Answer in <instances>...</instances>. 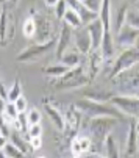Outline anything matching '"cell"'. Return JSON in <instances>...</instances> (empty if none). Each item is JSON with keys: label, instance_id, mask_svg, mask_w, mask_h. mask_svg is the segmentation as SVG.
I'll return each instance as SVG.
<instances>
[{"label": "cell", "instance_id": "cell-48", "mask_svg": "<svg viewBox=\"0 0 139 158\" xmlns=\"http://www.w3.org/2000/svg\"><path fill=\"white\" fill-rule=\"evenodd\" d=\"M80 2H81V0H80Z\"/></svg>", "mask_w": 139, "mask_h": 158}, {"label": "cell", "instance_id": "cell-6", "mask_svg": "<svg viewBox=\"0 0 139 158\" xmlns=\"http://www.w3.org/2000/svg\"><path fill=\"white\" fill-rule=\"evenodd\" d=\"M137 36H139V30L131 28L130 25L124 24V27H121L117 30V36H116V39H117V41H116V42H117L119 46L128 49V47H133L134 44H136Z\"/></svg>", "mask_w": 139, "mask_h": 158}, {"label": "cell", "instance_id": "cell-2", "mask_svg": "<svg viewBox=\"0 0 139 158\" xmlns=\"http://www.w3.org/2000/svg\"><path fill=\"white\" fill-rule=\"evenodd\" d=\"M119 122V119L109 118V116H97V118H91L89 121V130L92 133V138L96 143L103 146V141L108 135L111 133L112 127Z\"/></svg>", "mask_w": 139, "mask_h": 158}, {"label": "cell", "instance_id": "cell-20", "mask_svg": "<svg viewBox=\"0 0 139 158\" xmlns=\"http://www.w3.org/2000/svg\"><path fill=\"white\" fill-rule=\"evenodd\" d=\"M3 119H5V122L8 121V122H14L16 119H17V116H19V111L16 110V106H14V103L13 102H6L5 103V110H3Z\"/></svg>", "mask_w": 139, "mask_h": 158}, {"label": "cell", "instance_id": "cell-32", "mask_svg": "<svg viewBox=\"0 0 139 158\" xmlns=\"http://www.w3.org/2000/svg\"><path fill=\"white\" fill-rule=\"evenodd\" d=\"M27 131H28V136H30V138H35V136H42V127H41V124L28 125ZM28 141H30V139H28Z\"/></svg>", "mask_w": 139, "mask_h": 158}, {"label": "cell", "instance_id": "cell-5", "mask_svg": "<svg viewBox=\"0 0 139 158\" xmlns=\"http://www.w3.org/2000/svg\"><path fill=\"white\" fill-rule=\"evenodd\" d=\"M53 47H55V39L45 41V42H39L38 46H31V47L25 49L22 53H19L16 60L20 61V63H28V61H31V60H36V58L45 55L47 52H50Z\"/></svg>", "mask_w": 139, "mask_h": 158}, {"label": "cell", "instance_id": "cell-31", "mask_svg": "<svg viewBox=\"0 0 139 158\" xmlns=\"http://www.w3.org/2000/svg\"><path fill=\"white\" fill-rule=\"evenodd\" d=\"M53 8H55L56 19H63V16H64V13H66V10H67L69 6H67V3L64 2V0H58V2H56V5H55Z\"/></svg>", "mask_w": 139, "mask_h": 158}, {"label": "cell", "instance_id": "cell-28", "mask_svg": "<svg viewBox=\"0 0 139 158\" xmlns=\"http://www.w3.org/2000/svg\"><path fill=\"white\" fill-rule=\"evenodd\" d=\"M14 125L19 131H27L28 128V122H27V116H25V113H19V116L17 119L14 121Z\"/></svg>", "mask_w": 139, "mask_h": 158}, {"label": "cell", "instance_id": "cell-37", "mask_svg": "<svg viewBox=\"0 0 139 158\" xmlns=\"http://www.w3.org/2000/svg\"><path fill=\"white\" fill-rule=\"evenodd\" d=\"M6 143H8V138L5 136V135H0V150L6 146Z\"/></svg>", "mask_w": 139, "mask_h": 158}, {"label": "cell", "instance_id": "cell-21", "mask_svg": "<svg viewBox=\"0 0 139 158\" xmlns=\"http://www.w3.org/2000/svg\"><path fill=\"white\" fill-rule=\"evenodd\" d=\"M3 150V153L6 155V158H25V153L24 152H20L14 144H11L10 141L6 143V146L2 149Z\"/></svg>", "mask_w": 139, "mask_h": 158}, {"label": "cell", "instance_id": "cell-35", "mask_svg": "<svg viewBox=\"0 0 139 158\" xmlns=\"http://www.w3.org/2000/svg\"><path fill=\"white\" fill-rule=\"evenodd\" d=\"M81 158H106V156H103V155H99V153H94V152H88V153H84Z\"/></svg>", "mask_w": 139, "mask_h": 158}, {"label": "cell", "instance_id": "cell-4", "mask_svg": "<svg viewBox=\"0 0 139 158\" xmlns=\"http://www.w3.org/2000/svg\"><path fill=\"white\" fill-rule=\"evenodd\" d=\"M109 103L114 105L121 113H124V114H127L130 118H139V97L112 96Z\"/></svg>", "mask_w": 139, "mask_h": 158}, {"label": "cell", "instance_id": "cell-3", "mask_svg": "<svg viewBox=\"0 0 139 158\" xmlns=\"http://www.w3.org/2000/svg\"><path fill=\"white\" fill-rule=\"evenodd\" d=\"M139 63V49L136 47H128L125 49L119 58L116 60V63L112 64V71H111V77H117L119 74L128 71L130 67H133L134 64Z\"/></svg>", "mask_w": 139, "mask_h": 158}, {"label": "cell", "instance_id": "cell-1", "mask_svg": "<svg viewBox=\"0 0 139 158\" xmlns=\"http://www.w3.org/2000/svg\"><path fill=\"white\" fill-rule=\"evenodd\" d=\"M81 114H86L89 118H97V116H109V118H116L122 121L124 114L116 108L114 105H111L109 102L103 103V102H94L89 99H81L74 105Z\"/></svg>", "mask_w": 139, "mask_h": 158}, {"label": "cell", "instance_id": "cell-46", "mask_svg": "<svg viewBox=\"0 0 139 158\" xmlns=\"http://www.w3.org/2000/svg\"><path fill=\"white\" fill-rule=\"evenodd\" d=\"M0 13H2V10H0Z\"/></svg>", "mask_w": 139, "mask_h": 158}, {"label": "cell", "instance_id": "cell-26", "mask_svg": "<svg viewBox=\"0 0 139 158\" xmlns=\"http://www.w3.org/2000/svg\"><path fill=\"white\" fill-rule=\"evenodd\" d=\"M24 35L27 36V38H31V36H35V33H36V22L31 19V17H28L25 22H24Z\"/></svg>", "mask_w": 139, "mask_h": 158}, {"label": "cell", "instance_id": "cell-12", "mask_svg": "<svg viewBox=\"0 0 139 158\" xmlns=\"http://www.w3.org/2000/svg\"><path fill=\"white\" fill-rule=\"evenodd\" d=\"M61 20L64 22V24H66L67 27H71V28H74V30H77V28H81V27H83L81 19H80V14H78L74 8H67Z\"/></svg>", "mask_w": 139, "mask_h": 158}, {"label": "cell", "instance_id": "cell-34", "mask_svg": "<svg viewBox=\"0 0 139 158\" xmlns=\"http://www.w3.org/2000/svg\"><path fill=\"white\" fill-rule=\"evenodd\" d=\"M28 144H30V149H31V150H38V149H41V146H42V138H41V136L30 138Z\"/></svg>", "mask_w": 139, "mask_h": 158}, {"label": "cell", "instance_id": "cell-33", "mask_svg": "<svg viewBox=\"0 0 139 158\" xmlns=\"http://www.w3.org/2000/svg\"><path fill=\"white\" fill-rule=\"evenodd\" d=\"M13 103H14V106H16V110H17L19 113H25V111H27L28 103H27V99H25V97H22V96H20V97L16 99Z\"/></svg>", "mask_w": 139, "mask_h": 158}, {"label": "cell", "instance_id": "cell-41", "mask_svg": "<svg viewBox=\"0 0 139 158\" xmlns=\"http://www.w3.org/2000/svg\"><path fill=\"white\" fill-rule=\"evenodd\" d=\"M137 152H139V133H137Z\"/></svg>", "mask_w": 139, "mask_h": 158}, {"label": "cell", "instance_id": "cell-30", "mask_svg": "<svg viewBox=\"0 0 139 158\" xmlns=\"http://www.w3.org/2000/svg\"><path fill=\"white\" fill-rule=\"evenodd\" d=\"M83 6H86L88 10L94 11V13H99L100 10V5H102V0H81Z\"/></svg>", "mask_w": 139, "mask_h": 158}, {"label": "cell", "instance_id": "cell-14", "mask_svg": "<svg viewBox=\"0 0 139 158\" xmlns=\"http://www.w3.org/2000/svg\"><path fill=\"white\" fill-rule=\"evenodd\" d=\"M103 150L106 152V158H121L119 146H117V143H116V139H114V136L111 133L103 141Z\"/></svg>", "mask_w": 139, "mask_h": 158}, {"label": "cell", "instance_id": "cell-17", "mask_svg": "<svg viewBox=\"0 0 139 158\" xmlns=\"http://www.w3.org/2000/svg\"><path fill=\"white\" fill-rule=\"evenodd\" d=\"M91 53V72H92V75H96L97 72H99V69L102 67V63H103V55H102V52H100V49L99 50H91L89 52Z\"/></svg>", "mask_w": 139, "mask_h": 158}, {"label": "cell", "instance_id": "cell-10", "mask_svg": "<svg viewBox=\"0 0 139 158\" xmlns=\"http://www.w3.org/2000/svg\"><path fill=\"white\" fill-rule=\"evenodd\" d=\"M91 147H92V141L88 136H77L71 143V150L74 155H84L91 150Z\"/></svg>", "mask_w": 139, "mask_h": 158}, {"label": "cell", "instance_id": "cell-38", "mask_svg": "<svg viewBox=\"0 0 139 158\" xmlns=\"http://www.w3.org/2000/svg\"><path fill=\"white\" fill-rule=\"evenodd\" d=\"M5 103H6V100L3 97H0V114H2L3 110H5Z\"/></svg>", "mask_w": 139, "mask_h": 158}, {"label": "cell", "instance_id": "cell-43", "mask_svg": "<svg viewBox=\"0 0 139 158\" xmlns=\"http://www.w3.org/2000/svg\"><path fill=\"white\" fill-rule=\"evenodd\" d=\"M0 135H2V127H0Z\"/></svg>", "mask_w": 139, "mask_h": 158}, {"label": "cell", "instance_id": "cell-16", "mask_svg": "<svg viewBox=\"0 0 139 158\" xmlns=\"http://www.w3.org/2000/svg\"><path fill=\"white\" fill-rule=\"evenodd\" d=\"M69 69H71L69 66L59 63V64H50V66H47V67H44L42 72H44L45 75H49V77H56V78H59V77H63Z\"/></svg>", "mask_w": 139, "mask_h": 158}, {"label": "cell", "instance_id": "cell-47", "mask_svg": "<svg viewBox=\"0 0 139 158\" xmlns=\"http://www.w3.org/2000/svg\"><path fill=\"white\" fill-rule=\"evenodd\" d=\"M134 2H137V0H134Z\"/></svg>", "mask_w": 139, "mask_h": 158}, {"label": "cell", "instance_id": "cell-8", "mask_svg": "<svg viewBox=\"0 0 139 158\" xmlns=\"http://www.w3.org/2000/svg\"><path fill=\"white\" fill-rule=\"evenodd\" d=\"M72 28L67 27L64 24V27L61 28V33H59V38L56 39V58L59 60L61 55L64 52H67L69 46H71V41H72Z\"/></svg>", "mask_w": 139, "mask_h": 158}, {"label": "cell", "instance_id": "cell-27", "mask_svg": "<svg viewBox=\"0 0 139 158\" xmlns=\"http://www.w3.org/2000/svg\"><path fill=\"white\" fill-rule=\"evenodd\" d=\"M27 122H28V125H35V124H39L41 122V113H39V110H36V108H33V110H30L28 113H27Z\"/></svg>", "mask_w": 139, "mask_h": 158}, {"label": "cell", "instance_id": "cell-9", "mask_svg": "<svg viewBox=\"0 0 139 158\" xmlns=\"http://www.w3.org/2000/svg\"><path fill=\"white\" fill-rule=\"evenodd\" d=\"M72 38L75 41V46H77L78 52H81L84 55H88L91 52L92 44H91V36H89V33H88L86 28H83V30L81 28H77V31H75V35Z\"/></svg>", "mask_w": 139, "mask_h": 158}, {"label": "cell", "instance_id": "cell-19", "mask_svg": "<svg viewBox=\"0 0 139 158\" xmlns=\"http://www.w3.org/2000/svg\"><path fill=\"white\" fill-rule=\"evenodd\" d=\"M59 61L69 67H75L80 64V55L77 52H64L59 58Z\"/></svg>", "mask_w": 139, "mask_h": 158}, {"label": "cell", "instance_id": "cell-42", "mask_svg": "<svg viewBox=\"0 0 139 158\" xmlns=\"http://www.w3.org/2000/svg\"><path fill=\"white\" fill-rule=\"evenodd\" d=\"M74 158H81V156H80V155H75V156H74Z\"/></svg>", "mask_w": 139, "mask_h": 158}, {"label": "cell", "instance_id": "cell-29", "mask_svg": "<svg viewBox=\"0 0 139 158\" xmlns=\"http://www.w3.org/2000/svg\"><path fill=\"white\" fill-rule=\"evenodd\" d=\"M6 38V10L3 8L0 13V41H5Z\"/></svg>", "mask_w": 139, "mask_h": 158}, {"label": "cell", "instance_id": "cell-24", "mask_svg": "<svg viewBox=\"0 0 139 158\" xmlns=\"http://www.w3.org/2000/svg\"><path fill=\"white\" fill-rule=\"evenodd\" d=\"M11 144H14L20 152H24L25 155H27V152H28V149H30L28 141H27V139H22L17 133H13V135H11Z\"/></svg>", "mask_w": 139, "mask_h": 158}, {"label": "cell", "instance_id": "cell-18", "mask_svg": "<svg viewBox=\"0 0 139 158\" xmlns=\"http://www.w3.org/2000/svg\"><path fill=\"white\" fill-rule=\"evenodd\" d=\"M111 94L109 93H105V91H100V89H96V91H86L84 93V99H89V100H94V102H109L111 100Z\"/></svg>", "mask_w": 139, "mask_h": 158}, {"label": "cell", "instance_id": "cell-15", "mask_svg": "<svg viewBox=\"0 0 139 158\" xmlns=\"http://www.w3.org/2000/svg\"><path fill=\"white\" fill-rule=\"evenodd\" d=\"M137 153V131L134 127V122H131L128 130V139H127V155L134 156Z\"/></svg>", "mask_w": 139, "mask_h": 158}, {"label": "cell", "instance_id": "cell-7", "mask_svg": "<svg viewBox=\"0 0 139 158\" xmlns=\"http://www.w3.org/2000/svg\"><path fill=\"white\" fill-rule=\"evenodd\" d=\"M86 30L91 36V44H92L91 50H99L100 44H102V38H103V25H102L100 19L97 17L96 20L89 22V24L86 25Z\"/></svg>", "mask_w": 139, "mask_h": 158}, {"label": "cell", "instance_id": "cell-23", "mask_svg": "<svg viewBox=\"0 0 139 158\" xmlns=\"http://www.w3.org/2000/svg\"><path fill=\"white\" fill-rule=\"evenodd\" d=\"M22 96V85L16 80L13 83V86L8 89V93H6V100L8 102H14L16 99H19Z\"/></svg>", "mask_w": 139, "mask_h": 158}, {"label": "cell", "instance_id": "cell-22", "mask_svg": "<svg viewBox=\"0 0 139 158\" xmlns=\"http://www.w3.org/2000/svg\"><path fill=\"white\" fill-rule=\"evenodd\" d=\"M125 24L130 25L131 28L139 30V11H137V10H128V11H127Z\"/></svg>", "mask_w": 139, "mask_h": 158}, {"label": "cell", "instance_id": "cell-11", "mask_svg": "<svg viewBox=\"0 0 139 158\" xmlns=\"http://www.w3.org/2000/svg\"><path fill=\"white\" fill-rule=\"evenodd\" d=\"M44 108H45V113H47V116L50 118V121H52L53 127H55V128H58L59 131H64L66 122H64V118H63V114L59 113V110H56V108H55V106H52V105H45Z\"/></svg>", "mask_w": 139, "mask_h": 158}, {"label": "cell", "instance_id": "cell-25", "mask_svg": "<svg viewBox=\"0 0 139 158\" xmlns=\"http://www.w3.org/2000/svg\"><path fill=\"white\" fill-rule=\"evenodd\" d=\"M127 11H128V6H127V5H122V6L117 10V13H116V20H114V27H116V30H119L121 27H124Z\"/></svg>", "mask_w": 139, "mask_h": 158}, {"label": "cell", "instance_id": "cell-45", "mask_svg": "<svg viewBox=\"0 0 139 158\" xmlns=\"http://www.w3.org/2000/svg\"><path fill=\"white\" fill-rule=\"evenodd\" d=\"M134 158H139V156H136V155H134Z\"/></svg>", "mask_w": 139, "mask_h": 158}, {"label": "cell", "instance_id": "cell-39", "mask_svg": "<svg viewBox=\"0 0 139 158\" xmlns=\"http://www.w3.org/2000/svg\"><path fill=\"white\" fill-rule=\"evenodd\" d=\"M56 2H58V0H45V5H47V6H55Z\"/></svg>", "mask_w": 139, "mask_h": 158}, {"label": "cell", "instance_id": "cell-44", "mask_svg": "<svg viewBox=\"0 0 139 158\" xmlns=\"http://www.w3.org/2000/svg\"><path fill=\"white\" fill-rule=\"evenodd\" d=\"M39 158H45V156H39Z\"/></svg>", "mask_w": 139, "mask_h": 158}, {"label": "cell", "instance_id": "cell-13", "mask_svg": "<svg viewBox=\"0 0 139 158\" xmlns=\"http://www.w3.org/2000/svg\"><path fill=\"white\" fill-rule=\"evenodd\" d=\"M89 80L88 77L84 75H78V77H74V78H69V80H59V81H55V88H63V89H71V88H80V86H84L88 85Z\"/></svg>", "mask_w": 139, "mask_h": 158}, {"label": "cell", "instance_id": "cell-36", "mask_svg": "<svg viewBox=\"0 0 139 158\" xmlns=\"http://www.w3.org/2000/svg\"><path fill=\"white\" fill-rule=\"evenodd\" d=\"M6 93H8V89L3 86V83H2V80H0V97H3L5 100H6Z\"/></svg>", "mask_w": 139, "mask_h": 158}, {"label": "cell", "instance_id": "cell-40", "mask_svg": "<svg viewBox=\"0 0 139 158\" xmlns=\"http://www.w3.org/2000/svg\"><path fill=\"white\" fill-rule=\"evenodd\" d=\"M134 127H136V131L139 133V119H137V122H134Z\"/></svg>", "mask_w": 139, "mask_h": 158}]
</instances>
